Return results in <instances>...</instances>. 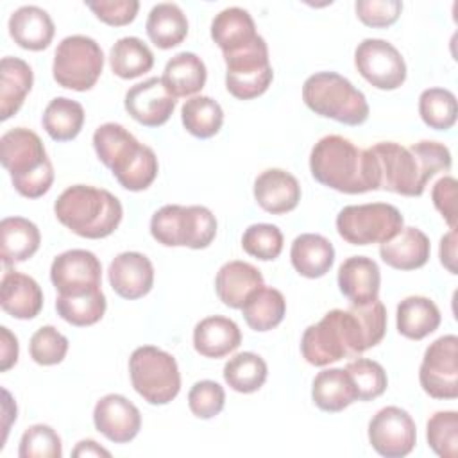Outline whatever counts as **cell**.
Masks as SVG:
<instances>
[{
	"label": "cell",
	"mask_w": 458,
	"mask_h": 458,
	"mask_svg": "<svg viewBox=\"0 0 458 458\" xmlns=\"http://www.w3.org/2000/svg\"><path fill=\"white\" fill-rule=\"evenodd\" d=\"M385 335L383 315L367 304L331 310L320 322L306 327L301 340L302 358L315 367H326L344 358H358L376 347Z\"/></svg>",
	"instance_id": "6da1fadb"
},
{
	"label": "cell",
	"mask_w": 458,
	"mask_h": 458,
	"mask_svg": "<svg viewBox=\"0 0 458 458\" xmlns=\"http://www.w3.org/2000/svg\"><path fill=\"white\" fill-rule=\"evenodd\" d=\"M369 150L374 156L379 190L404 197H420L428 181L451 168V152L438 141H419L403 147L395 141H379Z\"/></svg>",
	"instance_id": "7a4b0ae2"
},
{
	"label": "cell",
	"mask_w": 458,
	"mask_h": 458,
	"mask_svg": "<svg viewBox=\"0 0 458 458\" xmlns=\"http://www.w3.org/2000/svg\"><path fill=\"white\" fill-rule=\"evenodd\" d=\"M310 170L315 181L340 193L356 195L379 190L372 152L358 148L351 140L338 134H327L313 145Z\"/></svg>",
	"instance_id": "3957f363"
},
{
	"label": "cell",
	"mask_w": 458,
	"mask_h": 458,
	"mask_svg": "<svg viewBox=\"0 0 458 458\" xmlns=\"http://www.w3.org/2000/svg\"><path fill=\"white\" fill-rule=\"evenodd\" d=\"M97 157L113 172L122 188L147 190L157 177L159 163L154 150L140 143L123 125L107 122L93 132Z\"/></svg>",
	"instance_id": "277c9868"
},
{
	"label": "cell",
	"mask_w": 458,
	"mask_h": 458,
	"mask_svg": "<svg viewBox=\"0 0 458 458\" xmlns=\"http://www.w3.org/2000/svg\"><path fill=\"white\" fill-rule=\"evenodd\" d=\"M57 220L82 238L98 240L113 234L122 222V202L107 190L88 184L66 188L54 204Z\"/></svg>",
	"instance_id": "5b68a950"
},
{
	"label": "cell",
	"mask_w": 458,
	"mask_h": 458,
	"mask_svg": "<svg viewBox=\"0 0 458 458\" xmlns=\"http://www.w3.org/2000/svg\"><path fill=\"white\" fill-rule=\"evenodd\" d=\"M0 161L21 197H43L54 182V166L47 156L45 145L30 129L14 127L2 134Z\"/></svg>",
	"instance_id": "8992f818"
},
{
	"label": "cell",
	"mask_w": 458,
	"mask_h": 458,
	"mask_svg": "<svg viewBox=\"0 0 458 458\" xmlns=\"http://www.w3.org/2000/svg\"><path fill=\"white\" fill-rule=\"evenodd\" d=\"M304 104L318 116L345 125H361L369 118L365 95L336 72H317L302 84Z\"/></svg>",
	"instance_id": "52a82bcc"
},
{
	"label": "cell",
	"mask_w": 458,
	"mask_h": 458,
	"mask_svg": "<svg viewBox=\"0 0 458 458\" xmlns=\"http://www.w3.org/2000/svg\"><path fill=\"white\" fill-rule=\"evenodd\" d=\"M150 234L165 247L206 249L216 236V218L206 206L166 204L152 215Z\"/></svg>",
	"instance_id": "ba28073f"
},
{
	"label": "cell",
	"mask_w": 458,
	"mask_h": 458,
	"mask_svg": "<svg viewBox=\"0 0 458 458\" xmlns=\"http://www.w3.org/2000/svg\"><path fill=\"white\" fill-rule=\"evenodd\" d=\"M129 376L134 390L150 404H168L181 390L175 358L154 345H141L132 351Z\"/></svg>",
	"instance_id": "9c48e42d"
},
{
	"label": "cell",
	"mask_w": 458,
	"mask_h": 458,
	"mask_svg": "<svg viewBox=\"0 0 458 458\" xmlns=\"http://www.w3.org/2000/svg\"><path fill=\"white\" fill-rule=\"evenodd\" d=\"M104 70V52L100 45L88 36H66L54 52V81L73 91L91 89Z\"/></svg>",
	"instance_id": "30bf717a"
},
{
	"label": "cell",
	"mask_w": 458,
	"mask_h": 458,
	"mask_svg": "<svg viewBox=\"0 0 458 458\" xmlns=\"http://www.w3.org/2000/svg\"><path fill=\"white\" fill-rule=\"evenodd\" d=\"M403 227L401 211L386 202L345 206L336 215V231L351 245L383 243Z\"/></svg>",
	"instance_id": "8fae6325"
},
{
	"label": "cell",
	"mask_w": 458,
	"mask_h": 458,
	"mask_svg": "<svg viewBox=\"0 0 458 458\" xmlns=\"http://www.w3.org/2000/svg\"><path fill=\"white\" fill-rule=\"evenodd\" d=\"M225 88L240 100H250L263 95L274 79L268 59V47L259 36L249 47L224 55Z\"/></svg>",
	"instance_id": "7c38bea8"
},
{
	"label": "cell",
	"mask_w": 458,
	"mask_h": 458,
	"mask_svg": "<svg viewBox=\"0 0 458 458\" xmlns=\"http://www.w3.org/2000/svg\"><path fill=\"white\" fill-rule=\"evenodd\" d=\"M419 381L422 390L433 399L458 397L456 335H444L428 345L419 369Z\"/></svg>",
	"instance_id": "4fadbf2b"
},
{
	"label": "cell",
	"mask_w": 458,
	"mask_h": 458,
	"mask_svg": "<svg viewBox=\"0 0 458 458\" xmlns=\"http://www.w3.org/2000/svg\"><path fill=\"white\" fill-rule=\"evenodd\" d=\"M354 64L360 75L377 89H397L406 81V63L386 39H363L354 50Z\"/></svg>",
	"instance_id": "5bb4252c"
},
{
	"label": "cell",
	"mask_w": 458,
	"mask_h": 458,
	"mask_svg": "<svg viewBox=\"0 0 458 458\" xmlns=\"http://www.w3.org/2000/svg\"><path fill=\"white\" fill-rule=\"evenodd\" d=\"M372 449L386 458H403L417 444V428L411 415L399 406L381 408L369 422Z\"/></svg>",
	"instance_id": "9a60e30c"
},
{
	"label": "cell",
	"mask_w": 458,
	"mask_h": 458,
	"mask_svg": "<svg viewBox=\"0 0 458 458\" xmlns=\"http://www.w3.org/2000/svg\"><path fill=\"white\" fill-rule=\"evenodd\" d=\"M50 281L59 295L88 293L102 286V265L89 250H64L52 261Z\"/></svg>",
	"instance_id": "2e32d148"
},
{
	"label": "cell",
	"mask_w": 458,
	"mask_h": 458,
	"mask_svg": "<svg viewBox=\"0 0 458 458\" xmlns=\"http://www.w3.org/2000/svg\"><path fill=\"white\" fill-rule=\"evenodd\" d=\"M175 102V97L168 93L161 77H150L129 88L123 106L138 123L145 127H159L172 116Z\"/></svg>",
	"instance_id": "e0dca14e"
},
{
	"label": "cell",
	"mask_w": 458,
	"mask_h": 458,
	"mask_svg": "<svg viewBox=\"0 0 458 458\" xmlns=\"http://www.w3.org/2000/svg\"><path fill=\"white\" fill-rule=\"evenodd\" d=\"M93 424L107 440L127 444L140 433L141 413L127 397L107 394L100 397L93 408Z\"/></svg>",
	"instance_id": "ac0fdd59"
},
{
	"label": "cell",
	"mask_w": 458,
	"mask_h": 458,
	"mask_svg": "<svg viewBox=\"0 0 458 458\" xmlns=\"http://www.w3.org/2000/svg\"><path fill=\"white\" fill-rule=\"evenodd\" d=\"M107 279L114 293L122 299H140L145 297L154 286V267L150 259L134 250L120 252L107 270Z\"/></svg>",
	"instance_id": "d6986e66"
},
{
	"label": "cell",
	"mask_w": 458,
	"mask_h": 458,
	"mask_svg": "<svg viewBox=\"0 0 458 458\" xmlns=\"http://www.w3.org/2000/svg\"><path fill=\"white\" fill-rule=\"evenodd\" d=\"M254 199L258 206L270 215H284L297 208L301 200V184L286 170L268 168L254 181Z\"/></svg>",
	"instance_id": "ffe728a7"
},
{
	"label": "cell",
	"mask_w": 458,
	"mask_h": 458,
	"mask_svg": "<svg viewBox=\"0 0 458 458\" xmlns=\"http://www.w3.org/2000/svg\"><path fill=\"white\" fill-rule=\"evenodd\" d=\"M379 284V267L372 258L351 256L338 268V288L351 304H367L376 301Z\"/></svg>",
	"instance_id": "44dd1931"
},
{
	"label": "cell",
	"mask_w": 458,
	"mask_h": 458,
	"mask_svg": "<svg viewBox=\"0 0 458 458\" xmlns=\"http://www.w3.org/2000/svg\"><path fill=\"white\" fill-rule=\"evenodd\" d=\"M2 310L20 320L34 318L43 308V292L36 279L7 268L0 283Z\"/></svg>",
	"instance_id": "7402d4cb"
},
{
	"label": "cell",
	"mask_w": 458,
	"mask_h": 458,
	"mask_svg": "<svg viewBox=\"0 0 458 458\" xmlns=\"http://www.w3.org/2000/svg\"><path fill=\"white\" fill-rule=\"evenodd\" d=\"M429 238L417 227H403L395 236L379 245L381 259L395 270H415L428 263Z\"/></svg>",
	"instance_id": "603a6c76"
},
{
	"label": "cell",
	"mask_w": 458,
	"mask_h": 458,
	"mask_svg": "<svg viewBox=\"0 0 458 458\" xmlns=\"http://www.w3.org/2000/svg\"><path fill=\"white\" fill-rule=\"evenodd\" d=\"M9 34L25 50H45L55 34L50 14L38 5H23L9 18Z\"/></svg>",
	"instance_id": "cb8c5ba5"
},
{
	"label": "cell",
	"mask_w": 458,
	"mask_h": 458,
	"mask_svg": "<svg viewBox=\"0 0 458 458\" xmlns=\"http://www.w3.org/2000/svg\"><path fill=\"white\" fill-rule=\"evenodd\" d=\"M261 284V272L254 265L240 259L224 263L215 277V290L218 299L233 310H242L247 297Z\"/></svg>",
	"instance_id": "d4e9b609"
},
{
	"label": "cell",
	"mask_w": 458,
	"mask_h": 458,
	"mask_svg": "<svg viewBox=\"0 0 458 458\" xmlns=\"http://www.w3.org/2000/svg\"><path fill=\"white\" fill-rule=\"evenodd\" d=\"M242 344V333L234 320L213 315L197 322L193 329V347L204 358H224Z\"/></svg>",
	"instance_id": "484cf974"
},
{
	"label": "cell",
	"mask_w": 458,
	"mask_h": 458,
	"mask_svg": "<svg viewBox=\"0 0 458 458\" xmlns=\"http://www.w3.org/2000/svg\"><path fill=\"white\" fill-rule=\"evenodd\" d=\"M39 243V229L29 218L7 216L0 222V254L5 268L32 258Z\"/></svg>",
	"instance_id": "4316f807"
},
{
	"label": "cell",
	"mask_w": 458,
	"mask_h": 458,
	"mask_svg": "<svg viewBox=\"0 0 458 458\" xmlns=\"http://www.w3.org/2000/svg\"><path fill=\"white\" fill-rule=\"evenodd\" d=\"M211 38L222 54H233L254 43L259 34L252 16L242 7H227L211 21Z\"/></svg>",
	"instance_id": "83f0119b"
},
{
	"label": "cell",
	"mask_w": 458,
	"mask_h": 458,
	"mask_svg": "<svg viewBox=\"0 0 458 458\" xmlns=\"http://www.w3.org/2000/svg\"><path fill=\"white\" fill-rule=\"evenodd\" d=\"M290 259L302 277L317 279L331 270L335 263V247L322 234L304 233L293 240Z\"/></svg>",
	"instance_id": "f1b7e54d"
},
{
	"label": "cell",
	"mask_w": 458,
	"mask_h": 458,
	"mask_svg": "<svg viewBox=\"0 0 458 458\" xmlns=\"http://www.w3.org/2000/svg\"><path fill=\"white\" fill-rule=\"evenodd\" d=\"M34 73L29 63L7 55L0 63V118L7 120L20 111L32 89Z\"/></svg>",
	"instance_id": "f546056e"
},
{
	"label": "cell",
	"mask_w": 458,
	"mask_h": 458,
	"mask_svg": "<svg viewBox=\"0 0 458 458\" xmlns=\"http://www.w3.org/2000/svg\"><path fill=\"white\" fill-rule=\"evenodd\" d=\"M442 320L438 306L422 295H410L397 304V331L410 340H422L438 329Z\"/></svg>",
	"instance_id": "4dcf8cb0"
},
{
	"label": "cell",
	"mask_w": 458,
	"mask_h": 458,
	"mask_svg": "<svg viewBox=\"0 0 458 458\" xmlns=\"http://www.w3.org/2000/svg\"><path fill=\"white\" fill-rule=\"evenodd\" d=\"M208 79L204 61L193 52L175 54L163 70V84L172 97H190L199 93Z\"/></svg>",
	"instance_id": "1f68e13d"
},
{
	"label": "cell",
	"mask_w": 458,
	"mask_h": 458,
	"mask_svg": "<svg viewBox=\"0 0 458 458\" xmlns=\"http://www.w3.org/2000/svg\"><path fill=\"white\" fill-rule=\"evenodd\" d=\"M311 399L322 411L336 413L358 401V395L345 369H326L313 379Z\"/></svg>",
	"instance_id": "d6a6232c"
},
{
	"label": "cell",
	"mask_w": 458,
	"mask_h": 458,
	"mask_svg": "<svg viewBox=\"0 0 458 458\" xmlns=\"http://www.w3.org/2000/svg\"><path fill=\"white\" fill-rule=\"evenodd\" d=\"M145 29L157 48L168 50L181 45L188 36V18L177 4L163 2L150 9Z\"/></svg>",
	"instance_id": "836d02e7"
},
{
	"label": "cell",
	"mask_w": 458,
	"mask_h": 458,
	"mask_svg": "<svg viewBox=\"0 0 458 458\" xmlns=\"http://www.w3.org/2000/svg\"><path fill=\"white\" fill-rule=\"evenodd\" d=\"M242 311L250 329L265 333L283 322L286 315V301L279 290L261 284L247 297Z\"/></svg>",
	"instance_id": "e575fe53"
},
{
	"label": "cell",
	"mask_w": 458,
	"mask_h": 458,
	"mask_svg": "<svg viewBox=\"0 0 458 458\" xmlns=\"http://www.w3.org/2000/svg\"><path fill=\"white\" fill-rule=\"evenodd\" d=\"M41 123L54 141H70L84 125V107L68 97H55L45 107Z\"/></svg>",
	"instance_id": "d590c367"
},
{
	"label": "cell",
	"mask_w": 458,
	"mask_h": 458,
	"mask_svg": "<svg viewBox=\"0 0 458 458\" xmlns=\"http://www.w3.org/2000/svg\"><path fill=\"white\" fill-rule=\"evenodd\" d=\"M109 66L120 79H136L154 66V54L140 38H120L109 52Z\"/></svg>",
	"instance_id": "8d00e7d4"
},
{
	"label": "cell",
	"mask_w": 458,
	"mask_h": 458,
	"mask_svg": "<svg viewBox=\"0 0 458 458\" xmlns=\"http://www.w3.org/2000/svg\"><path fill=\"white\" fill-rule=\"evenodd\" d=\"M181 120L184 129L200 140L213 138L224 123V111L216 100L206 95L188 98L181 107Z\"/></svg>",
	"instance_id": "74e56055"
},
{
	"label": "cell",
	"mask_w": 458,
	"mask_h": 458,
	"mask_svg": "<svg viewBox=\"0 0 458 458\" xmlns=\"http://www.w3.org/2000/svg\"><path fill=\"white\" fill-rule=\"evenodd\" d=\"M268 376V367L265 360L250 351L238 352L227 360L224 365L225 383L240 394H252L259 390Z\"/></svg>",
	"instance_id": "f35d334b"
},
{
	"label": "cell",
	"mask_w": 458,
	"mask_h": 458,
	"mask_svg": "<svg viewBox=\"0 0 458 458\" xmlns=\"http://www.w3.org/2000/svg\"><path fill=\"white\" fill-rule=\"evenodd\" d=\"M106 295L102 288L81 295H57V315L75 327L97 324L106 313Z\"/></svg>",
	"instance_id": "ab89813d"
},
{
	"label": "cell",
	"mask_w": 458,
	"mask_h": 458,
	"mask_svg": "<svg viewBox=\"0 0 458 458\" xmlns=\"http://www.w3.org/2000/svg\"><path fill=\"white\" fill-rule=\"evenodd\" d=\"M419 114L435 131H447L456 123L458 104L453 91L445 88H428L419 97Z\"/></svg>",
	"instance_id": "60d3db41"
},
{
	"label": "cell",
	"mask_w": 458,
	"mask_h": 458,
	"mask_svg": "<svg viewBox=\"0 0 458 458\" xmlns=\"http://www.w3.org/2000/svg\"><path fill=\"white\" fill-rule=\"evenodd\" d=\"M352 385L356 388L358 401H372L385 394L388 386V377L385 369L369 358H356L345 365Z\"/></svg>",
	"instance_id": "b9f144b4"
},
{
	"label": "cell",
	"mask_w": 458,
	"mask_h": 458,
	"mask_svg": "<svg viewBox=\"0 0 458 458\" xmlns=\"http://www.w3.org/2000/svg\"><path fill=\"white\" fill-rule=\"evenodd\" d=\"M428 445L442 458L458 456V411L445 410L429 417L426 426Z\"/></svg>",
	"instance_id": "7bdbcfd3"
},
{
	"label": "cell",
	"mask_w": 458,
	"mask_h": 458,
	"mask_svg": "<svg viewBox=\"0 0 458 458\" xmlns=\"http://www.w3.org/2000/svg\"><path fill=\"white\" fill-rule=\"evenodd\" d=\"M283 233L274 224H252L242 236V249L261 261H272L279 258L283 250Z\"/></svg>",
	"instance_id": "ee69618b"
},
{
	"label": "cell",
	"mask_w": 458,
	"mask_h": 458,
	"mask_svg": "<svg viewBox=\"0 0 458 458\" xmlns=\"http://www.w3.org/2000/svg\"><path fill=\"white\" fill-rule=\"evenodd\" d=\"M20 458H61L63 444L54 428L34 424L27 428L20 440Z\"/></svg>",
	"instance_id": "f6af8a7d"
},
{
	"label": "cell",
	"mask_w": 458,
	"mask_h": 458,
	"mask_svg": "<svg viewBox=\"0 0 458 458\" xmlns=\"http://www.w3.org/2000/svg\"><path fill=\"white\" fill-rule=\"evenodd\" d=\"M29 352L38 365H57L68 352V338L54 326H43L30 336Z\"/></svg>",
	"instance_id": "bcb514c9"
},
{
	"label": "cell",
	"mask_w": 458,
	"mask_h": 458,
	"mask_svg": "<svg viewBox=\"0 0 458 458\" xmlns=\"http://www.w3.org/2000/svg\"><path fill=\"white\" fill-rule=\"evenodd\" d=\"M225 404L224 388L211 379L197 381L188 394V406L191 413L199 419H213L216 417Z\"/></svg>",
	"instance_id": "7dc6e473"
},
{
	"label": "cell",
	"mask_w": 458,
	"mask_h": 458,
	"mask_svg": "<svg viewBox=\"0 0 458 458\" xmlns=\"http://www.w3.org/2000/svg\"><path fill=\"white\" fill-rule=\"evenodd\" d=\"M358 20L374 29H386L394 25L403 11V2L399 0H358L354 4Z\"/></svg>",
	"instance_id": "c3c4849f"
},
{
	"label": "cell",
	"mask_w": 458,
	"mask_h": 458,
	"mask_svg": "<svg viewBox=\"0 0 458 458\" xmlns=\"http://www.w3.org/2000/svg\"><path fill=\"white\" fill-rule=\"evenodd\" d=\"M86 5L100 21L111 27L129 25L136 18L140 9V2L136 0H97L86 2Z\"/></svg>",
	"instance_id": "681fc988"
},
{
	"label": "cell",
	"mask_w": 458,
	"mask_h": 458,
	"mask_svg": "<svg viewBox=\"0 0 458 458\" xmlns=\"http://www.w3.org/2000/svg\"><path fill=\"white\" fill-rule=\"evenodd\" d=\"M456 179L451 175L440 177L433 190L431 200L442 218L447 222L449 229H456Z\"/></svg>",
	"instance_id": "f907efd6"
},
{
	"label": "cell",
	"mask_w": 458,
	"mask_h": 458,
	"mask_svg": "<svg viewBox=\"0 0 458 458\" xmlns=\"http://www.w3.org/2000/svg\"><path fill=\"white\" fill-rule=\"evenodd\" d=\"M18 340L16 336L5 327H0V370H9L18 361Z\"/></svg>",
	"instance_id": "816d5d0a"
},
{
	"label": "cell",
	"mask_w": 458,
	"mask_h": 458,
	"mask_svg": "<svg viewBox=\"0 0 458 458\" xmlns=\"http://www.w3.org/2000/svg\"><path fill=\"white\" fill-rule=\"evenodd\" d=\"M438 256H440V263L451 274H458V268H456V229H451L447 234L442 236Z\"/></svg>",
	"instance_id": "f5cc1de1"
},
{
	"label": "cell",
	"mask_w": 458,
	"mask_h": 458,
	"mask_svg": "<svg viewBox=\"0 0 458 458\" xmlns=\"http://www.w3.org/2000/svg\"><path fill=\"white\" fill-rule=\"evenodd\" d=\"M73 456H111L107 449L98 445L95 440H81L72 451Z\"/></svg>",
	"instance_id": "db71d44e"
},
{
	"label": "cell",
	"mask_w": 458,
	"mask_h": 458,
	"mask_svg": "<svg viewBox=\"0 0 458 458\" xmlns=\"http://www.w3.org/2000/svg\"><path fill=\"white\" fill-rule=\"evenodd\" d=\"M13 419H16V404L11 401V394L4 390V440L7 437Z\"/></svg>",
	"instance_id": "11a10c76"
}]
</instances>
